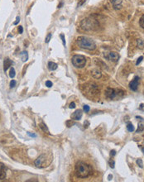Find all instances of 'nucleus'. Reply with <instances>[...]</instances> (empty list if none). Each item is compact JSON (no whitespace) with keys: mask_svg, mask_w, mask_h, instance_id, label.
<instances>
[{"mask_svg":"<svg viewBox=\"0 0 144 182\" xmlns=\"http://www.w3.org/2000/svg\"><path fill=\"white\" fill-rule=\"evenodd\" d=\"M82 115H83L82 110L78 109V110H76V111H75V112L73 113V114H72V115H71V119H72V120H76V121H79V120L81 119Z\"/></svg>","mask_w":144,"mask_h":182,"instance_id":"obj_9","label":"nucleus"},{"mask_svg":"<svg viewBox=\"0 0 144 182\" xmlns=\"http://www.w3.org/2000/svg\"><path fill=\"white\" fill-rule=\"evenodd\" d=\"M69 108H70V109H75V108H76V104H75L74 102H72V103L70 104V105H69Z\"/></svg>","mask_w":144,"mask_h":182,"instance_id":"obj_34","label":"nucleus"},{"mask_svg":"<svg viewBox=\"0 0 144 182\" xmlns=\"http://www.w3.org/2000/svg\"><path fill=\"white\" fill-rule=\"evenodd\" d=\"M60 38H61V40H62V42H63V45L65 46V36L63 35V34H60Z\"/></svg>","mask_w":144,"mask_h":182,"instance_id":"obj_31","label":"nucleus"},{"mask_svg":"<svg viewBox=\"0 0 144 182\" xmlns=\"http://www.w3.org/2000/svg\"><path fill=\"white\" fill-rule=\"evenodd\" d=\"M144 129V126L142 125V123H139L138 124V128H137V132H142Z\"/></svg>","mask_w":144,"mask_h":182,"instance_id":"obj_21","label":"nucleus"},{"mask_svg":"<svg viewBox=\"0 0 144 182\" xmlns=\"http://www.w3.org/2000/svg\"><path fill=\"white\" fill-rule=\"evenodd\" d=\"M111 178H113V175H109V180H111Z\"/></svg>","mask_w":144,"mask_h":182,"instance_id":"obj_38","label":"nucleus"},{"mask_svg":"<svg viewBox=\"0 0 144 182\" xmlns=\"http://www.w3.org/2000/svg\"><path fill=\"white\" fill-rule=\"evenodd\" d=\"M77 45H78L80 48L89 50V51H94L96 48V44L95 41L91 38H89L87 37H79L76 40Z\"/></svg>","mask_w":144,"mask_h":182,"instance_id":"obj_2","label":"nucleus"},{"mask_svg":"<svg viewBox=\"0 0 144 182\" xmlns=\"http://www.w3.org/2000/svg\"><path fill=\"white\" fill-rule=\"evenodd\" d=\"M139 77L136 76L134 77V79L130 82L129 84V88L131 89L132 91H137V88H138V84H139Z\"/></svg>","mask_w":144,"mask_h":182,"instance_id":"obj_8","label":"nucleus"},{"mask_svg":"<svg viewBox=\"0 0 144 182\" xmlns=\"http://www.w3.org/2000/svg\"><path fill=\"white\" fill-rule=\"evenodd\" d=\"M6 170V167H5L4 164L0 162V170Z\"/></svg>","mask_w":144,"mask_h":182,"instance_id":"obj_30","label":"nucleus"},{"mask_svg":"<svg viewBox=\"0 0 144 182\" xmlns=\"http://www.w3.org/2000/svg\"><path fill=\"white\" fill-rule=\"evenodd\" d=\"M66 126L68 127V128H70V127L72 126V125H74V123L72 122V120H70V121H66Z\"/></svg>","mask_w":144,"mask_h":182,"instance_id":"obj_25","label":"nucleus"},{"mask_svg":"<svg viewBox=\"0 0 144 182\" xmlns=\"http://www.w3.org/2000/svg\"><path fill=\"white\" fill-rule=\"evenodd\" d=\"M111 4L114 9L118 10L122 8V4H123V0H110Z\"/></svg>","mask_w":144,"mask_h":182,"instance_id":"obj_10","label":"nucleus"},{"mask_svg":"<svg viewBox=\"0 0 144 182\" xmlns=\"http://www.w3.org/2000/svg\"><path fill=\"white\" fill-rule=\"evenodd\" d=\"M109 165H110V167H111V168H114V165H115V162H114V161H113V160H110V161H109Z\"/></svg>","mask_w":144,"mask_h":182,"instance_id":"obj_27","label":"nucleus"},{"mask_svg":"<svg viewBox=\"0 0 144 182\" xmlns=\"http://www.w3.org/2000/svg\"><path fill=\"white\" fill-rule=\"evenodd\" d=\"M137 47L139 48V49H143L144 48L143 40H142V39H138L137 40Z\"/></svg>","mask_w":144,"mask_h":182,"instance_id":"obj_17","label":"nucleus"},{"mask_svg":"<svg viewBox=\"0 0 144 182\" xmlns=\"http://www.w3.org/2000/svg\"><path fill=\"white\" fill-rule=\"evenodd\" d=\"M18 32L20 34H23V27H22V26H19L18 27Z\"/></svg>","mask_w":144,"mask_h":182,"instance_id":"obj_35","label":"nucleus"},{"mask_svg":"<svg viewBox=\"0 0 144 182\" xmlns=\"http://www.w3.org/2000/svg\"><path fill=\"white\" fill-rule=\"evenodd\" d=\"M39 127H40V128L41 129V130H42L44 132H45V133H47V134H49L50 132H49V130H48V128L47 127H46V125L44 123H41L40 124H39Z\"/></svg>","mask_w":144,"mask_h":182,"instance_id":"obj_15","label":"nucleus"},{"mask_svg":"<svg viewBox=\"0 0 144 182\" xmlns=\"http://www.w3.org/2000/svg\"><path fill=\"white\" fill-rule=\"evenodd\" d=\"M83 109H84V111L85 112V113H88L89 111H90V106H89V105H85H85H84V107H83Z\"/></svg>","mask_w":144,"mask_h":182,"instance_id":"obj_26","label":"nucleus"},{"mask_svg":"<svg viewBox=\"0 0 144 182\" xmlns=\"http://www.w3.org/2000/svg\"><path fill=\"white\" fill-rule=\"evenodd\" d=\"M27 135H28L29 137H37V134H35V133H31L30 132H27Z\"/></svg>","mask_w":144,"mask_h":182,"instance_id":"obj_32","label":"nucleus"},{"mask_svg":"<svg viewBox=\"0 0 144 182\" xmlns=\"http://www.w3.org/2000/svg\"><path fill=\"white\" fill-rule=\"evenodd\" d=\"M16 84H17V82L14 80V79H13V80H11V82H10L9 86H10L11 89H13V88H14L16 86Z\"/></svg>","mask_w":144,"mask_h":182,"instance_id":"obj_24","label":"nucleus"},{"mask_svg":"<svg viewBox=\"0 0 144 182\" xmlns=\"http://www.w3.org/2000/svg\"><path fill=\"white\" fill-rule=\"evenodd\" d=\"M16 75V71H15V69L13 67H11L10 68V71H9V77L11 79H13Z\"/></svg>","mask_w":144,"mask_h":182,"instance_id":"obj_16","label":"nucleus"},{"mask_svg":"<svg viewBox=\"0 0 144 182\" xmlns=\"http://www.w3.org/2000/svg\"><path fill=\"white\" fill-rule=\"evenodd\" d=\"M81 28L85 31H90V30H95L99 26V23L95 19L90 18H85L82 20L81 23H80Z\"/></svg>","mask_w":144,"mask_h":182,"instance_id":"obj_3","label":"nucleus"},{"mask_svg":"<svg viewBox=\"0 0 144 182\" xmlns=\"http://www.w3.org/2000/svg\"><path fill=\"white\" fill-rule=\"evenodd\" d=\"M127 129H128V132H133L134 131V126L132 125L131 123H128V125H127Z\"/></svg>","mask_w":144,"mask_h":182,"instance_id":"obj_19","label":"nucleus"},{"mask_svg":"<svg viewBox=\"0 0 144 182\" xmlns=\"http://www.w3.org/2000/svg\"><path fill=\"white\" fill-rule=\"evenodd\" d=\"M45 161H46V155H45V154H41V156H39L37 159H36L34 164H35V165L37 168L44 167V166H45V165H44Z\"/></svg>","mask_w":144,"mask_h":182,"instance_id":"obj_6","label":"nucleus"},{"mask_svg":"<svg viewBox=\"0 0 144 182\" xmlns=\"http://www.w3.org/2000/svg\"><path fill=\"white\" fill-rule=\"evenodd\" d=\"M116 155V151L114 150H112L111 151H110V156H114Z\"/></svg>","mask_w":144,"mask_h":182,"instance_id":"obj_37","label":"nucleus"},{"mask_svg":"<svg viewBox=\"0 0 144 182\" xmlns=\"http://www.w3.org/2000/svg\"><path fill=\"white\" fill-rule=\"evenodd\" d=\"M6 178V170H0V180H4Z\"/></svg>","mask_w":144,"mask_h":182,"instance_id":"obj_18","label":"nucleus"},{"mask_svg":"<svg viewBox=\"0 0 144 182\" xmlns=\"http://www.w3.org/2000/svg\"><path fill=\"white\" fill-rule=\"evenodd\" d=\"M85 3V0H80V2L78 3V7L80 6H81V5H83Z\"/></svg>","mask_w":144,"mask_h":182,"instance_id":"obj_36","label":"nucleus"},{"mask_svg":"<svg viewBox=\"0 0 144 182\" xmlns=\"http://www.w3.org/2000/svg\"><path fill=\"white\" fill-rule=\"evenodd\" d=\"M46 87H48V88H51V87L52 86V82H51V81H50V80L46 81Z\"/></svg>","mask_w":144,"mask_h":182,"instance_id":"obj_28","label":"nucleus"},{"mask_svg":"<svg viewBox=\"0 0 144 182\" xmlns=\"http://www.w3.org/2000/svg\"><path fill=\"white\" fill-rule=\"evenodd\" d=\"M91 74L95 79H100L102 76V73L101 71L99 70V69H94L91 71Z\"/></svg>","mask_w":144,"mask_h":182,"instance_id":"obj_12","label":"nucleus"},{"mask_svg":"<svg viewBox=\"0 0 144 182\" xmlns=\"http://www.w3.org/2000/svg\"><path fill=\"white\" fill-rule=\"evenodd\" d=\"M19 22H20V17L18 16V17H17V18H16V21L14 22V23H13V24H14V25H17V24H18V23H19Z\"/></svg>","mask_w":144,"mask_h":182,"instance_id":"obj_33","label":"nucleus"},{"mask_svg":"<svg viewBox=\"0 0 144 182\" xmlns=\"http://www.w3.org/2000/svg\"><path fill=\"white\" fill-rule=\"evenodd\" d=\"M142 152H143V154H144V147L142 148Z\"/></svg>","mask_w":144,"mask_h":182,"instance_id":"obj_39","label":"nucleus"},{"mask_svg":"<svg viewBox=\"0 0 144 182\" xmlns=\"http://www.w3.org/2000/svg\"><path fill=\"white\" fill-rule=\"evenodd\" d=\"M57 64L56 63H55L53 61H50L48 62V69L50 70H51V71H53V70H56V69H57Z\"/></svg>","mask_w":144,"mask_h":182,"instance_id":"obj_14","label":"nucleus"},{"mask_svg":"<svg viewBox=\"0 0 144 182\" xmlns=\"http://www.w3.org/2000/svg\"><path fill=\"white\" fill-rule=\"evenodd\" d=\"M92 170L90 165L79 161L76 165V175L79 178H87L90 175Z\"/></svg>","mask_w":144,"mask_h":182,"instance_id":"obj_1","label":"nucleus"},{"mask_svg":"<svg viewBox=\"0 0 144 182\" xmlns=\"http://www.w3.org/2000/svg\"><path fill=\"white\" fill-rule=\"evenodd\" d=\"M124 92L123 90L118 89H112V88H107L106 91H105V95L106 97L109 99H115L116 97H119V95L123 96Z\"/></svg>","mask_w":144,"mask_h":182,"instance_id":"obj_5","label":"nucleus"},{"mask_svg":"<svg viewBox=\"0 0 144 182\" xmlns=\"http://www.w3.org/2000/svg\"><path fill=\"white\" fill-rule=\"evenodd\" d=\"M142 59H143V56H140L139 58H138V59L137 60V62H136V65H138L141 63V61H142Z\"/></svg>","mask_w":144,"mask_h":182,"instance_id":"obj_29","label":"nucleus"},{"mask_svg":"<svg viewBox=\"0 0 144 182\" xmlns=\"http://www.w3.org/2000/svg\"><path fill=\"white\" fill-rule=\"evenodd\" d=\"M136 162H137V164L139 165L140 168H142L143 167V162H142V159H140V158L137 159Z\"/></svg>","mask_w":144,"mask_h":182,"instance_id":"obj_23","label":"nucleus"},{"mask_svg":"<svg viewBox=\"0 0 144 182\" xmlns=\"http://www.w3.org/2000/svg\"><path fill=\"white\" fill-rule=\"evenodd\" d=\"M51 37H52L51 33H48L47 36H46V37L45 42H46V43H49V41H51Z\"/></svg>","mask_w":144,"mask_h":182,"instance_id":"obj_22","label":"nucleus"},{"mask_svg":"<svg viewBox=\"0 0 144 182\" xmlns=\"http://www.w3.org/2000/svg\"><path fill=\"white\" fill-rule=\"evenodd\" d=\"M13 65V61L11 60L9 58H5L4 61V70L6 72L9 68H11V66Z\"/></svg>","mask_w":144,"mask_h":182,"instance_id":"obj_11","label":"nucleus"},{"mask_svg":"<svg viewBox=\"0 0 144 182\" xmlns=\"http://www.w3.org/2000/svg\"><path fill=\"white\" fill-rule=\"evenodd\" d=\"M139 25L142 28H144V14L139 19Z\"/></svg>","mask_w":144,"mask_h":182,"instance_id":"obj_20","label":"nucleus"},{"mask_svg":"<svg viewBox=\"0 0 144 182\" xmlns=\"http://www.w3.org/2000/svg\"><path fill=\"white\" fill-rule=\"evenodd\" d=\"M20 58L23 62H26L28 60V53H27V51H22L20 53Z\"/></svg>","mask_w":144,"mask_h":182,"instance_id":"obj_13","label":"nucleus"},{"mask_svg":"<svg viewBox=\"0 0 144 182\" xmlns=\"http://www.w3.org/2000/svg\"><path fill=\"white\" fill-rule=\"evenodd\" d=\"M104 56L106 57L108 60H111V61H113V62H117L118 60V59H119V55L115 51L109 52V54H108L107 56H105L104 55Z\"/></svg>","mask_w":144,"mask_h":182,"instance_id":"obj_7","label":"nucleus"},{"mask_svg":"<svg viewBox=\"0 0 144 182\" xmlns=\"http://www.w3.org/2000/svg\"><path fill=\"white\" fill-rule=\"evenodd\" d=\"M71 62L75 67L83 68L86 65V59L84 56H81V55H75L71 58Z\"/></svg>","mask_w":144,"mask_h":182,"instance_id":"obj_4","label":"nucleus"}]
</instances>
